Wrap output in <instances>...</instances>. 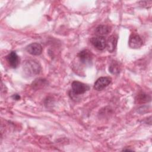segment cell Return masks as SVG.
<instances>
[{
  "label": "cell",
  "instance_id": "6da1fadb",
  "mask_svg": "<svg viewBox=\"0 0 152 152\" xmlns=\"http://www.w3.org/2000/svg\"><path fill=\"white\" fill-rule=\"evenodd\" d=\"M41 70V66L39 63L33 59L26 61L23 64V71L30 77L38 74Z\"/></svg>",
  "mask_w": 152,
  "mask_h": 152
},
{
  "label": "cell",
  "instance_id": "7a4b0ae2",
  "mask_svg": "<svg viewBox=\"0 0 152 152\" xmlns=\"http://www.w3.org/2000/svg\"><path fill=\"white\" fill-rule=\"evenodd\" d=\"M71 88L72 92L75 95H79L85 93L90 88L87 85L83 83L78 81H74L71 84Z\"/></svg>",
  "mask_w": 152,
  "mask_h": 152
},
{
  "label": "cell",
  "instance_id": "3957f363",
  "mask_svg": "<svg viewBox=\"0 0 152 152\" xmlns=\"http://www.w3.org/2000/svg\"><path fill=\"white\" fill-rule=\"evenodd\" d=\"M90 42L93 46L99 50H102L106 48V40L103 36H96L91 38Z\"/></svg>",
  "mask_w": 152,
  "mask_h": 152
},
{
  "label": "cell",
  "instance_id": "277c9868",
  "mask_svg": "<svg viewBox=\"0 0 152 152\" xmlns=\"http://www.w3.org/2000/svg\"><path fill=\"white\" fill-rule=\"evenodd\" d=\"M112 82V78L109 77H103L98 78L94 84V88L100 91L106 88Z\"/></svg>",
  "mask_w": 152,
  "mask_h": 152
},
{
  "label": "cell",
  "instance_id": "5b68a950",
  "mask_svg": "<svg viewBox=\"0 0 152 152\" xmlns=\"http://www.w3.org/2000/svg\"><path fill=\"white\" fill-rule=\"evenodd\" d=\"M128 45L131 48L138 49L142 45V40L138 34L132 33L129 36Z\"/></svg>",
  "mask_w": 152,
  "mask_h": 152
},
{
  "label": "cell",
  "instance_id": "8992f818",
  "mask_svg": "<svg viewBox=\"0 0 152 152\" xmlns=\"http://www.w3.org/2000/svg\"><path fill=\"white\" fill-rule=\"evenodd\" d=\"M80 61L85 65H90L92 62L93 55L88 49L81 50L78 55Z\"/></svg>",
  "mask_w": 152,
  "mask_h": 152
},
{
  "label": "cell",
  "instance_id": "52a82bcc",
  "mask_svg": "<svg viewBox=\"0 0 152 152\" xmlns=\"http://www.w3.org/2000/svg\"><path fill=\"white\" fill-rule=\"evenodd\" d=\"M7 61L8 65L12 68H16L20 64V58L15 52H11L6 56Z\"/></svg>",
  "mask_w": 152,
  "mask_h": 152
},
{
  "label": "cell",
  "instance_id": "ba28073f",
  "mask_svg": "<svg viewBox=\"0 0 152 152\" xmlns=\"http://www.w3.org/2000/svg\"><path fill=\"white\" fill-rule=\"evenodd\" d=\"M26 50L32 55H39L42 53V47L38 43H32L26 47Z\"/></svg>",
  "mask_w": 152,
  "mask_h": 152
},
{
  "label": "cell",
  "instance_id": "9c48e42d",
  "mask_svg": "<svg viewBox=\"0 0 152 152\" xmlns=\"http://www.w3.org/2000/svg\"><path fill=\"white\" fill-rule=\"evenodd\" d=\"M118 37L115 35L110 36L106 41V48L110 52H113L117 45Z\"/></svg>",
  "mask_w": 152,
  "mask_h": 152
},
{
  "label": "cell",
  "instance_id": "30bf717a",
  "mask_svg": "<svg viewBox=\"0 0 152 152\" xmlns=\"http://www.w3.org/2000/svg\"><path fill=\"white\" fill-rule=\"evenodd\" d=\"M110 27L106 25H100L96 29V33L97 36H103L107 34L110 31Z\"/></svg>",
  "mask_w": 152,
  "mask_h": 152
},
{
  "label": "cell",
  "instance_id": "8fae6325",
  "mask_svg": "<svg viewBox=\"0 0 152 152\" xmlns=\"http://www.w3.org/2000/svg\"><path fill=\"white\" fill-rule=\"evenodd\" d=\"M109 70L112 74H117L121 70V66L119 63L117 61H113L109 66Z\"/></svg>",
  "mask_w": 152,
  "mask_h": 152
},
{
  "label": "cell",
  "instance_id": "7c38bea8",
  "mask_svg": "<svg viewBox=\"0 0 152 152\" xmlns=\"http://www.w3.org/2000/svg\"><path fill=\"white\" fill-rule=\"evenodd\" d=\"M150 99H151V98L149 96H148L147 94L142 93V94L138 95V96L136 99V101L138 103H145V102H147L150 101Z\"/></svg>",
  "mask_w": 152,
  "mask_h": 152
},
{
  "label": "cell",
  "instance_id": "4fadbf2b",
  "mask_svg": "<svg viewBox=\"0 0 152 152\" xmlns=\"http://www.w3.org/2000/svg\"><path fill=\"white\" fill-rule=\"evenodd\" d=\"M13 97H14V99H15V100H19L20 98V96H18V94H14Z\"/></svg>",
  "mask_w": 152,
  "mask_h": 152
}]
</instances>
